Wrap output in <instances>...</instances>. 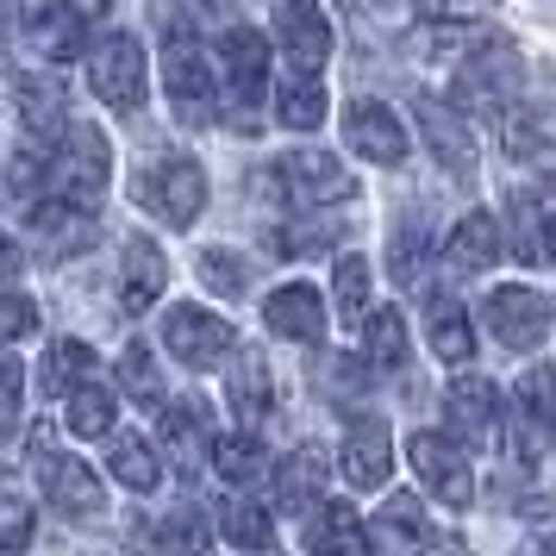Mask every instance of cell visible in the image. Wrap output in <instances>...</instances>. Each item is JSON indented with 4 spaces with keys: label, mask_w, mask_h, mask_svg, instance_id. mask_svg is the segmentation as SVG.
<instances>
[{
    "label": "cell",
    "mask_w": 556,
    "mask_h": 556,
    "mask_svg": "<svg viewBox=\"0 0 556 556\" xmlns=\"http://www.w3.org/2000/svg\"><path fill=\"white\" fill-rule=\"evenodd\" d=\"M31 476H38V488H45V501L63 513V519H94L106 506L101 481H94V469L81 463V456H63L51 444V431H31Z\"/></svg>",
    "instance_id": "obj_1"
},
{
    "label": "cell",
    "mask_w": 556,
    "mask_h": 556,
    "mask_svg": "<svg viewBox=\"0 0 556 556\" xmlns=\"http://www.w3.org/2000/svg\"><path fill=\"white\" fill-rule=\"evenodd\" d=\"M513 88H519V56L506 38H481L476 56L456 63V106L463 113H506Z\"/></svg>",
    "instance_id": "obj_2"
},
{
    "label": "cell",
    "mask_w": 556,
    "mask_h": 556,
    "mask_svg": "<svg viewBox=\"0 0 556 556\" xmlns=\"http://www.w3.org/2000/svg\"><path fill=\"white\" fill-rule=\"evenodd\" d=\"M138 201L151 206L169 231H188L206 213V176H201V163H194V156H169V163H156L151 176H138Z\"/></svg>",
    "instance_id": "obj_3"
},
{
    "label": "cell",
    "mask_w": 556,
    "mask_h": 556,
    "mask_svg": "<svg viewBox=\"0 0 556 556\" xmlns=\"http://www.w3.org/2000/svg\"><path fill=\"white\" fill-rule=\"evenodd\" d=\"M163 344H169V356L188 363V369H219L226 356H238V331H231L219 313H206V306H169Z\"/></svg>",
    "instance_id": "obj_4"
},
{
    "label": "cell",
    "mask_w": 556,
    "mask_h": 556,
    "mask_svg": "<svg viewBox=\"0 0 556 556\" xmlns=\"http://www.w3.org/2000/svg\"><path fill=\"white\" fill-rule=\"evenodd\" d=\"M88 81H94V94H101L113 113H138V106H144V45L126 38V31L101 38L94 56H88Z\"/></svg>",
    "instance_id": "obj_5"
},
{
    "label": "cell",
    "mask_w": 556,
    "mask_h": 556,
    "mask_svg": "<svg viewBox=\"0 0 556 556\" xmlns=\"http://www.w3.org/2000/svg\"><path fill=\"white\" fill-rule=\"evenodd\" d=\"M106 176H113V156H106V138L94 126H70V151L51 163V181L63 201H76L94 213V201H101Z\"/></svg>",
    "instance_id": "obj_6"
},
{
    "label": "cell",
    "mask_w": 556,
    "mask_h": 556,
    "mask_svg": "<svg viewBox=\"0 0 556 556\" xmlns=\"http://www.w3.org/2000/svg\"><path fill=\"white\" fill-rule=\"evenodd\" d=\"M406 463H413V476L426 481V494H438L444 506H469L476 481H469V463H463V451L444 431H413L406 438Z\"/></svg>",
    "instance_id": "obj_7"
},
{
    "label": "cell",
    "mask_w": 556,
    "mask_h": 556,
    "mask_svg": "<svg viewBox=\"0 0 556 556\" xmlns=\"http://www.w3.org/2000/svg\"><path fill=\"white\" fill-rule=\"evenodd\" d=\"M219 56H226V88H231V119L251 131L256 126V101H263V76H269V45H263V31L251 26H231L226 45H219Z\"/></svg>",
    "instance_id": "obj_8"
},
{
    "label": "cell",
    "mask_w": 556,
    "mask_h": 556,
    "mask_svg": "<svg viewBox=\"0 0 556 556\" xmlns=\"http://www.w3.org/2000/svg\"><path fill=\"white\" fill-rule=\"evenodd\" d=\"M20 38L45 63L81 56V7L76 0H20Z\"/></svg>",
    "instance_id": "obj_9"
},
{
    "label": "cell",
    "mask_w": 556,
    "mask_h": 556,
    "mask_svg": "<svg viewBox=\"0 0 556 556\" xmlns=\"http://www.w3.org/2000/svg\"><path fill=\"white\" fill-rule=\"evenodd\" d=\"M488 331L501 338L506 351H531V344H544V331H551V301L544 294H531V288H494L488 301Z\"/></svg>",
    "instance_id": "obj_10"
},
{
    "label": "cell",
    "mask_w": 556,
    "mask_h": 556,
    "mask_svg": "<svg viewBox=\"0 0 556 556\" xmlns=\"http://www.w3.org/2000/svg\"><path fill=\"white\" fill-rule=\"evenodd\" d=\"M344 144H351L356 156L381 163V169H401L406 163V126L394 119V106H381V101L344 106Z\"/></svg>",
    "instance_id": "obj_11"
},
{
    "label": "cell",
    "mask_w": 556,
    "mask_h": 556,
    "mask_svg": "<svg viewBox=\"0 0 556 556\" xmlns=\"http://www.w3.org/2000/svg\"><path fill=\"white\" fill-rule=\"evenodd\" d=\"M281 188L294 194V206H331V201H351L356 194V181L351 169L338 163V156L326 151H294V156H281Z\"/></svg>",
    "instance_id": "obj_12"
},
{
    "label": "cell",
    "mask_w": 556,
    "mask_h": 556,
    "mask_svg": "<svg viewBox=\"0 0 556 556\" xmlns=\"http://www.w3.org/2000/svg\"><path fill=\"white\" fill-rule=\"evenodd\" d=\"M163 81H169V101H176L181 119H194V126L213 119V106H219L213 70H206V56L194 51L188 38H169V51H163Z\"/></svg>",
    "instance_id": "obj_13"
},
{
    "label": "cell",
    "mask_w": 556,
    "mask_h": 556,
    "mask_svg": "<svg viewBox=\"0 0 556 556\" xmlns=\"http://www.w3.org/2000/svg\"><path fill=\"white\" fill-rule=\"evenodd\" d=\"M276 38H281V51H288L294 70H313V76L326 70L331 26H326L319 7H306V0H276Z\"/></svg>",
    "instance_id": "obj_14"
},
{
    "label": "cell",
    "mask_w": 556,
    "mask_h": 556,
    "mask_svg": "<svg viewBox=\"0 0 556 556\" xmlns=\"http://www.w3.org/2000/svg\"><path fill=\"white\" fill-rule=\"evenodd\" d=\"M26 226H31V238H38L51 256H76L81 244L94 238V213L76 206V201H63V194H51V201H31L26 206Z\"/></svg>",
    "instance_id": "obj_15"
},
{
    "label": "cell",
    "mask_w": 556,
    "mask_h": 556,
    "mask_svg": "<svg viewBox=\"0 0 556 556\" xmlns=\"http://www.w3.org/2000/svg\"><path fill=\"white\" fill-rule=\"evenodd\" d=\"M451 426L476 444V451H488L494 438H501V394H494V381L481 376H456L451 381Z\"/></svg>",
    "instance_id": "obj_16"
},
{
    "label": "cell",
    "mask_w": 556,
    "mask_h": 556,
    "mask_svg": "<svg viewBox=\"0 0 556 556\" xmlns=\"http://www.w3.org/2000/svg\"><path fill=\"white\" fill-rule=\"evenodd\" d=\"M263 319H269L276 338H294V344H319V338H326V301H319V288H306V281L276 288L269 306H263Z\"/></svg>",
    "instance_id": "obj_17"
},
{
    "label": "cell",
    "mask_w": 556,
    "mask_h": 556,
    "mask_svg": "<svg viewBox=\"0 0 556 556\" xmlns=\"http://www.w3.org/2000/svg\"><path fill=\"white\" fill-rule=\"evenodd\" d=\"M369 538H376V556H426V544H431L426 506L413 501V494H394V501L376 513Z\"/></svg>",
    "instance_id": "obj_18"
},
{
    "label": "cell",
    "mask_w": 556,
    "mask_h": 556,
    "mask_svg": "<svg viewBox=\"0 0 556 556\" xmlns=\"http://www.w3.org/2000/svg\"><path fill=\"white\" fill-rule=\"evenodd\" d=\"M388 469H394V438H388V426L381 419H356L344 431V481L351 488H381Z\"/></svg>",
    "instance_id": "obj_19"
},
{
    "label": "cell",
    "mask_w": 556,
    "mask_h": 556,
    "mask_svg": "<svg viewBox=\"0 0 556 556\" xmlns=\"http://www.w3.org/2000/svg\"><path fill=\"white\" fill-rule=\"evenodd\" d=\"M306 551L313 556H376V538L356 519V506H313V519H306Z\"/></svg>",
    "instance_id": "obj_20"
},
{
    "label": "cell",
    "mask_w": 556,
    "mask_h": 556,
    "mask_svg": "<svg viewBox=\"0 0 556 556\" xmlns=\"http://www.w3.org/2000/svg\"><path fill=\"white\" fill-rule=\"evenodd\" d=\"M163 288H169V256L156 251L151 238H131L126 263H119V306L126 313H144V306H156Z\"/></svg>",
    "instance_id": "obj_21"
},
{
    "label": "cell",
    "mask_w": 556,
    "mask_h": 556,
    "mask_svg": "<svg viewBox=\"0 0 556 556\" xmlns=\"http://www.w3.org/2000/svg\"><path fill=\"white\" fill-rule=\"evenodd\" d=\"M419 113V131H426V144L438 151V163H451L456 181H476V144H469V131H463V119H456L444 101H419L413 106Z\"/></svg>",
    "instance_id": "obj_22"
},
{
    "label": "cell",
    "mask_w": 556,
    "mask_h": 556,
    "mask_svg": "<svg viewBox=\"0 0 556 556\" xmlns=\"http://www.w3.org/2000/svg\"><path fill=\"white\" fill-rule=\"evenodd\" d=\"M156 444L176 456L181 469H194L206 451H213V419H206L201 401H169L163 406V426H156Z\"/></svg>",
    "instance_id": "obj_23"
},
{
    "label": "cell",
    "mask_w": 556,
    "mask_h": 556,
    "mask_svg": "<svg viewBox=\"0 0 556 556\" xmlns=\"http://www.w3.org/2000/svg\"><path fill=\"white\" fill-rule=\"evenodd\" d=\"M326 476H331V456L319 451V444H301V451L276 469V501L306 513V506H319V494H326Z\"/></svg>",
    "instance_id": "obj_24"
},
{
    "label": "cell",
    "mask_w": 556,
    "mask_h": 556,
    "mask_svg": "<svg viewBox=\"0 0 556 556\" xmlns=\"http://www.w3.org/2000/svg\"><path fill=\"white\" fill-rule=\"evenodd\" d=\"M20 126H26L31 144H56L70 131V113H63V88L45 76H26L20 81Z\"/></svg>",
    "instance_id": "obj_25"
},
{
    "label": "cell",
    "mask_w": 556,
    "mask_h": 556,
    "mask_svg": "<svg viewBox=\"0 0 556 556\" xmlns=\"http://www.w3.org/2000/svg\"><path fill=\"white\" fill-rule=\"evenodd\" d=\"M156 451H163V444H151L144 431H119V438H113V456H106V469H113V481H126L131 494H151L156 481H163Z\"/></svg>",
    "instance_id": "obj_26"
},
{
    "label": "cell",
    "mask_w": 556,
    "mask_h": 556,
    "mask_svg": "<svg viewBox=\"0 0 556 556\" xmlns=\"http://www.w3.org/2000/svg\"><path fill=\"white\" fill-rule=\"evenodd\" d=\"M426 338H431V351L444 356V363H469V351H476V331H469V313H463V301H451V294H431V306H426Z\"/></svg>",
    "instance_id": "obj_27"
},
{
    "label": "cell",
    "mask_w": 556,
    "mask_h": 556,
    "mask_svg": "<svg viewBox=\"0 0 556 556\" xmlns=\"http://www.w3.org/2000/svg\"><path fill=\"white\" fill-rule=\"evenodd\" d=\"M81 381H94V351L81 344V338H63L45 351V369H38V388L51 394V401H70Z\"/></svg>",
    "instance_id": "obj_28"
},
{
    "label": "cell",
    "mask_w": 556,
    "mask_h": 556,
    "mask_svg": "<svg viewBox=\"0 0 556 556\" xmlns=\"http://www.w3.org/2000/svg\"><path fill=\"white\" fill-rule=\"evenodd\" d=\"M276 119L288 131H319V126H326V88H319V76H313V70H288Z\"/></svg>",
    "instance_id": "obj_29"
},
{
    "label": "cell",
    "mask_w": 556,
    "mask_h": 556,
    "mask_svg": "<svg viewBox=\"0 0 556 556\" xmlns=\"http://www.w3.org/2000/svg\"><path fill=\"white\" fill-rule=\"evenodd\" d=\"M444 256H451V269H488V263L501 256V226H494V213H469V219L444 238Z\"/></svg>",
    "instance_id": "obj_30"
},
{
    "label": "cell",
    "mask_w": 556,
    "mask_h": 556,
    "mask_svg": "<svg viewBox=\"0 0 556 556\" xmlns=\"http://www.w3.org/2000/svg\"><path fill=\"white\" fill-rule=\"evenodd\" d=\"M226 394H231V406H238V419H263V413H269V363H263L251 344H244L238 363H231Z\"/></svg>",
    "instance_id": "obj_31"
},
{
    "label": "cell",
    "mask_w": 556,
    "mask_h": 556,
    "mask_svg": "<svg viewBox=\"0 0 556 556\" xmlns=\"http://www.w3.org/2000/svg\"><path fill=\"white\" fill-rule=\"evenodd\" d=\"M113 413H119V401H113L106 381H81L76 394H70V431L76 438H106L113 431Z\"/></svg>",
    "instance_id": "obj_32"
},
{
    "label": "cell",
    "mask_w": 556,
    "mask_h": 556,
    "mask_svg": "<svg viewBox=\"0 0 556 556\" xmlns=\"http://www.w3.org/2000/svg\"><path fill=\"white\" fill-rule=\"evenodd\" d=\"M219 531H226L238 551H269L276 544V526H269V513L256 501H226L219 506Z\"/></svg>",
    "instance_id": "obj_33"
},
{
    "label": "cell",
    "mask_w": 556,
    "mask_h": 556,
    "mask_svg": "<svg viewBox=\"0 0 556 556\" xmlns=\"http://www.w3.org/2000/svg\"><path fill=\"white\" fill-rule=\"evenodd\" d=\"M151 544H156V556H206V519L194 506H176V513L151 531Z\"/></svg>",
    "instance_id": "obj_34"
},
{
    "label": "cell",
    "mask_w": 556,
    "mask_h": 556,
    "mask_svg": "<svg viewBox=\"0 0 556 556\" xmlns=\"http://www.w3.org/2000/svg\"><path fill=\"white\" fill-rule=\"evenodd\" d=\"M331 294H338L344 326H356V319L369 313V263H363V256H338V269H331Z\"/></svg>",
    "instance_id": "obj_35"
},
{
    "label": "cell",
    "mask_w": 556,
    "mask_h": 556,
    "mask_svg": "<svg viewBox=\"0 0 556 556\" xmlns=\"http://www.w3.org/2000/svg\"><path fill=\"white\" fill-rule=\"evenodd\" d=\"M369 356H376V369H401L406 363V319L394 306H381L369 319Z\"/></svg>",
    "instance_id": "obj_36"
},
{
    "label": "cell",
    "mask_w": 556,
    "mask_h": 556,
    "mask_svg": "<svg viewBox=\"0 0 556 556\" xmlns=\"http://www.w3.org/2000/svg\"><path fill=\"white\" fill-rule=\"evenodd\" d=\"M201 276H206V288H219V294H244V288H251V263L238 251H226V244H213V251H201Z\"/></svg>",
    "instance_id": "obj_37"
},
{
    "label": "cell",
    "mask_w": 556,
    "mask_h": 556,
    "mask_svg": "<svg viewBox=\"0 0 556 556\" xmlns=\"http://www.w3.org/2000/svg\"><path fill=\"white\" fill-rule=\"evenodd\" d=\"M119 381H126L131 401H163V376H156V363L144 344H126L119 351Z\"/></svg>",
    "instance_id": "obj_38"
},
{
    "label": "cell",
    "mask_w": 556,
    "mask_h": 556,
    "mask_svg": "<svg viewBox=\"0 0 556 556\" xmlns=\"http://www.w3.org/2000/svg\"><path fill=\"white\" fill-rule=\"evenodd\" d=\"M213 463H219L226 481H251L256 469H263V444L244 438V431H238V438H219V444H213Z\"/></svg>",
    "instance_id": "obj_39"
},
{
    "label": "cell",
    "mask_w": 556,
    "mask_h": 556,
    "mask_svg": "<svg viewBox=\"0 0 556 556\" xmlns=\"http://www.w3.org/2000/svg\"><path fill=\"white\" fill-rule=\"evenodd\" d=\"M519 406H526V419H538V426H556V376L551 369H526L519 376Z\"/></svg>",
    "instance_id": "obj_40"
},
{
    "label": "cell",
    "mask_w": 556,
    "mask_h": 556,
    "mask_svg": "<svg viewBox=\"0 0 556 556\" xmlns=\"http://www.w3.org/2000/svg\"><path fill=\"white\" fill-rule=\"evenodd\" d=\"M31 544V506L20 494H0V556L26 551Z\"/></svg>",
    "instance_id": "obj_41"
},
{
    "label": "cell",
    "mask_w": 556,
    "mask_h": 556,
    "mask_svg": "<svg viewBox=\"0 0 556 556\" xmlns=\"http://www.w3.org/2000/svg\"><path fill=\"white\" fill-rule=\"evenodd\" d=\"M38 326V306L26 294H0V344H13V338H26Z\"/></svg>",
    "instance_id": "obj_42"
},
{
    "label": "cell",
    "mask_w": 556,
    "mask_h": 556,
    "mask_svg": "<svg viewBox=\"0 0 556 556\" xmlns=\"http://www.w3.org/2000/svg\"><path fill=\"white\" fill-rule=\"evenodd\" d=\"M13 419H20V363L0 356V438L13 431Z\"/></svg>",
    "instance_id": "obj_43"
},
{
    "label": "cell",
    "mask_w": 556,
    "mask_h": 556,
    "mask_svg": "<svg viewBox=\"0 0 556 556\" xmlns=\"http://www.w3.org/2000/svg\"><path fill=\"white\" fill-rule=\"evenodd\" d=\"M13 276H20V244L0 231V281H13Z\"/></svg>",
    "instance_id": "obj_44"
},
{
    "label": "cell",
    "mask_w": 556,
    "mask_h": 556,
    "mask_svg": "<svg viewBox=\"0 0 556 556\" xmlns=\"http://www.w3.org/2000/svg\"><path fill=\"white\" fill-rule=\"evenodd\" d=\"M338 7H351V13H363V20H381V13H394L401 0H338Z\"/></svg>",
    "instance_id": "obj_45"
},
{
    "label": "cell",
    "mask_w": 556,
    "mask_h": 556,
    "mask_svg": "<svg viewBox=\"0 0 556 556\" xmlns=\"http://www.w3.org/2000/svg\"><path fill=\"white\" fill-rule=\"evenodd\" d=\"M544 263H556V213H551V231H544Z\"/></svg>",
    "instance_id": "obj_46"
},
{
    "label": "cell",
    "mask_w": 556,
    "mask_h": 556,
    "mask_svg": "<svg viewBox=\"0 0 556 556\" xmlns=\"http://www.w3.org/2000/svg\"><path fill=\"white\" fill-rule=\"evenodd\" d=\"M538 556H556V538H551V544H544V551H538Z\"/></svg>",
    "instance_id": "obj_47"
}]
</instances>
